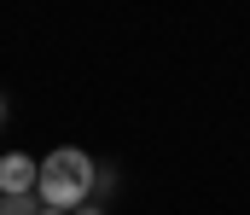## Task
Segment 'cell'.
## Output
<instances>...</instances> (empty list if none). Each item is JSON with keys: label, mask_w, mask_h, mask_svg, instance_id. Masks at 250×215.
<instances>
[{"label": "cell", "mask_w": 250, "mask_h": 215, "mask_svg": "<svg viewBox=\"0 0 250 215\" xmlns=\"http://www.w3.org/2000/svg\"><path fill=\"white\" fill-rule=\"evenodd\" d=\"M41 215H64V210H41Z\"/></svg>", "instance_id": "6"}, {"label": "cell", "mask_w": 250, "mask_h": 215, "mask_svg": "<svg viewBox=\"0 0 250 215\" xmlns=\"http://www.w3.org/2000/svg\"><path fill=\"white\" fill-rule=\"evenodd\" d=\"M70 215H105V210H99V204H82V210H70Z\"/></svg>", "instance_id": "4"}, {"label": "cell", "mask_w": 250, "mask_h": 215, "mask_svg": "<svg viewBox=\"0 0 250 215\" xmlns=\"http://www.w3.org/2000/svg\"><path fill=\"white\" fill-rule=\"evenodd\" d=\"M35 180H41V163H35L29 151H6V157H0V192H6V198L35 192Z\"/></svg>", "instance_id": "2"}, {"label": "cell", "mask_w": 250, "mask_h": 215, "mask_svg": "<svg viewBox=\"0 0 250 215\" xmlns=\"http://www.w3.org/2000/svg\"><path fill=\"white\" fill-rule=\"evenodd\" d=\"M87 192H93V157L82 151V145H59L47 163H41V180H35V198H41V210H82L87 204Z\"/></svg>", "instance_id": "1"}, {"label": "cell", "mask_w": 250, "mask_h": 215, "mask_svg": "<svg viewBox=\"0 0 250 215\" xmlns=\"http://www.w3.org/2000/svg\"><path fill=\"white\" fill-rule=\"evenodd\" d=\"M0 122H6V99H0Z\"/></svg>", "instance_id": "5"}, {"label": "cell", "mask_w": 250, "mask_h": 215, "mask_svg": "<svg viewBox=\"0 0 250 215\" xmlns=\"http://www.w3.org/2000/svg\"><path fill=\"white\" fill-rule=\"evenodd\" d=\"M0 215H41V198L23 192V198H0Z\"/></svg>", "instance_id": "3"}]
</instances>
